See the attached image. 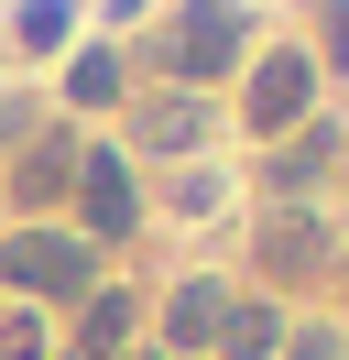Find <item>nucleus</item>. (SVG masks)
<instances>
[{
  "mask_svg": "<svg viewBox=\"0 0 349 360\" xmlns=\"http://www.w3.org/2000/svg\"><path fill=\"white\" fill-rule=\"evenodd\" d=\"M240 55H251V11L240 0H174V22H164V44H153V66L164 77H229Z\"/></svg>",
  "mask_w": 349,
  "mask_h": 360,
  "instance_id": "f257e3e1",
  "label": "nucleus"
},
{
  "mask_svg": "<svg viewBox=\"0 0 349 360\" xmlns=\"http://www.w3.org/2000/svg\"><path fill=\"white\" fill-rule=\"evenodd\" d=\"M0 284L11 295H55V306H87V240L77 229H22V240H0Z\"/></svg>",
  "mask_w": 349,
  "mask_h": 360,
  "instance_id": "f03ea898",
  "label": "nucleus"
},
{
  "mask_svg": "<svg viewBox=\"0 0 349 360\" xmlns=\"http://www.w3.org/2000/svg\"><path fill=\"white\" fill-rule=\"evenodd\" d=\"M131 229H142V197L120 142H77V240H131Z\"/></svg>",
  "mask_w": 349,
  "mask_h": 360,
  "instance_id": "7ed1b4c3",
  "label": "nucleus"
},
{
  "mask_svg": "<svg viewBox=\"0 0 349 360\" xmlns=\"http://www.w3.org/2000/svg\"><path fill=\"white\" fill-rule=\"evenodd\" d=\"M305 98H317V55H262L251 88H240V120H251V131H295Z\"/></svg>",
  "mask_w": 349,
  "mask_h": 360,
  "instance_id": "20e7f679",
  "label": "nucleus"
},
{
  "mask_svg": "<svg viewBox=\"0 0 349 360\" xmlns=\"http://www.w3.org/2000/svg\"><path fill=\"white\" fill-rule=\"evenodd\" d=\"M251 240H262V273H284V284H305V273H327V219H305V207H284V219H262Z\"/></svg>",
  "mask_w": 349,
  "mask_h": 360,
  "instance_id": "39448f33",
  "label": "nucleus"
},
{
  "mask_svg": "<svg viewBox=\"0 0 349 360\" xmlns=\"http://www.w3.org/2000/svg\"><path fill=\"white\" fill-rule=\"evenodd\" d=\"M229 306H240V295H229V284H208V273H196V284H174V306H164V349H218Z\"/></svg>",
  "mask_w": 349,
  "mask_h": 360,
  "instance_id": "423d86ee",
  "label": "nucleus"
},
{
  "mask_svg": "<svg viewBox=\"0 0 349 360\" xmlns=\"http://www.w3.org/2000/svg\"><path fill=\"white\" fill-rule=\"evenodd\" d=\"M131 142H142V153H196V142H208V110H196L186 88H164V98H142V110H131Z\"/></svg>",
  "mask_w": 349,
  "mask_h": 360,
  "instance_id": "0eeeda50",
  "label": "nucleus"
},
{
  "mask_svg": "<svg viewBox=\"0 0 349 360\" xmlns=\"http://www.w3.org/2000/svg\"><path fill=\"white\" fill-rule=\"evenodd\" d=\"M131 295H87V316H77V360H120V338H131Z\"/></svg>",
  "mask_w": 349,
  "mask_h": 360,
  "instance_id": "6e6552de",
  "label": "nucleus"
},
{
  "mask_svg": "<svg viewBox=\"0 0 349 360\" xmlns=\"http://www.w3.org/2000/svg\"><path fill=\"white\" fill-rule=\"evenodd\" d=\"M284 349V316L273 306H229V328H218V360H273Z\"/></svg>",
  "mask_w": 349,
  "mask_h": 360,
  "instance_id": "1a4fd4ad",
  "label": "nucleus"
},
{
  "mask_svg": "<svg viewBox=\"0 0 349 360\" xmlns=\"http://www.w3.org/2000/svg\"><path fill=\"white\" fill-rule=\"evenodd\" d=\"M65 98H77V110H109V98H120V55H99V44H87L77 66H65Z\"/></svg>",
  "mask_w": 349,
  "mask_h": 360,
  "instance_id": "9d476101",
  "label": "nucleus"
},
{
  "mask_svg": "<svg viewBox=\"0 0 349 360\" xmlns=\"http://www.w3.org/2000/svg\"><path fill=\"white\" fill-rule=\"evenodd\" d=\"M55 186H77V142H44V153H22V197H55Z\"/></svg>",
  "mask_w": 349,
  "mask_h": 360,
  "instance_id": "9b49d317",
  "label": "nucleus"
},
{
  "mask_svg": "<svg viewBox=\"0 0 349 360\" xmlns=\"http://www.w3.org/2000/svg\"><path fill=\"white\" fill-rule=\"evenodd\" d=\"M65 33H77L65 0H22V44H65Z\"/></svg>",
  "mask_w": 349,
  "mask_h": 360,
  "instance_id": "f8f14e48",
  "label": "nucleus"
},
{
  "mask_svg": "<svg viewBox=\"0 0 349 360\" xmlns=\"http://www.w3.org/2000/svg\"><path fill=\"white\" fill-rule=\"evenodd\" d=\"M0 360H44V328H33V316H0Z\"/></svg>",
  "mask_w": 349,
  "mask_h": 360,
  "instance_id": "ddd939ff",
  "label": "nucleus"
},
{
  "mask_svg": "<svg viewBox=\"0 0 349 360\" xmlns=\"http://www.w3.org/2000/svg\"><path fill=\"white\" fill-rule=\"evenodd\" d=\"M284 360H349V338H338V328H305V338H295Z\"/></svg>",
  "mask_w": 349,
  "mask_h": 360,
  "instance_id": "4468645a",
  "label": "nucleus"
},
{
  "mask_svg": "<svg viewBox=\"0 0 349 360\" xmlns=\"http://www.w3.org/2000/svg\"><path fill=\"white\" fill-rule=\"evenodd\" d=\"M327 66H349V0H327Z\"/></svg>",
  "mask_w": 349,
  "mask_h": 360,
  "instance_id": "2eb2a0df",
  "label": "nucleus"
},
{
  "mask_svg": "<svg viewBox=\"0 0 349 360\" xmlns=\"http://www.w3.org/2000/svg\"><path fill=\"white\" fill-rule=\"evenodd\" d=\"M33 131V110H22V98H0V142H22Z\"/></svg>",
  "mask_w": 349,
  "mask_h": 360,
  "instance_id": "dca6fc26",
  "label": "nucleus"
}]
</instances>
